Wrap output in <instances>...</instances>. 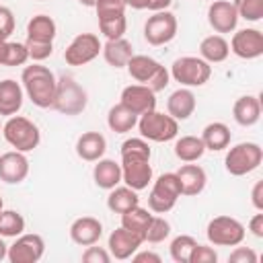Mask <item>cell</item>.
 Segmentation results:
<instances>
[{"instance_id":"6da1fadb","label":"cell","mask_w":263,"mask_h":263,"mask_svg":"<svg viewBox=\"0 0 263 263\" xmlns=\"http://www.w3.org/2000/svg\"><path fill=\"white\" fill-rule=\"evenodd\" d=\"M121 181L136 189L142 191L148 187L152 181V150L150 144L144 138H129L121 144Z\"/></svg>"},{"instance_id":"7a4b0ae2","label":"cell","mask_w":263,"mask_h":263,"mask_svg":"<svg viewBox=\"0 0 263 263\" xmlns=\"http://www.w3.org/2000/svg\"><path fill=\"white\" fill-rule=\"evenodd\" d=\"M21 82H23V90L27 92L29 101L35 107L47 109L53 105L58 78L53 76V72L47 66H41L39 62L27 66L21 74Z\"/></svg>"},{"instance_id":"3957f363","label":"cell","mask_w":263,"mask_h":263,"mask_svg":"<svg viewBox=\"0 0 263 263\" xmlns=\"http://www.w3.org/2000/svg\"><path fill=\"white\" fill-rule=\"evenodd\" d=\"M2 136L18 152H31L41 142L39 127L23 115H10L8 121L2 125Z\"/></svg>"},{"instance_id":"277c9868","label":"cell","mask_w":263,"mask_h":263,"mask_svg":"<svg viewBox=\"0 0 263 263\" xmlns=\"http://www.w3.org/2000/svg\"><path fill=\"white\" fill-rule=\"evenodd\" d=\"M138 129H140V136L148 142H171L177 138L179 134V121L175 117H171L168 113H160L156 109L144 113L138 117Z\"/></svg>"},{"instance_id":"5b68a950","label":"cell","mask_w":263,"mask_h":263,"mask_svg":"<svg viewBox=\"0 0 263 263\" xmlns=\"http://www.w3.org/2000/svg\"><path fill=\"white\" fill-rule=\"evenodd\" d=\"M171 78L175 82H179L181 86H203L210 76H212V66L197 58V55H183V58H177L171 66Z\"/></svg>"},{"instance_id":"8992f818","label":"cell","mask_w":263,"mask_h":263,"mask_svg":"<svg viewBox=\"0 0 263 263\" xmlns=\"http://www.w3.org/2000/svg\"><path fill=\"white\" fill-rule=\"evenodd\" d=\"M86 103H88L86 90L72 76H62L58 80L55 99H53L51 109L60 111L62 115H70L72 117V115H80L86 109Z\"/></svg>"},{"instance_id":"52a82bcc","label":"cell","mask_w":263,"mask_h":263,"mask_svg":"<svg viewBox=\"0 0 263 263\" xmlns=\"http://www.w3.org/2000/svg\"><path fill=\"white\" fill-rule=\"evenodd\" d=\"M181 197V183L177 173H162L148 193V208L154 214H166L175 208L177 199Z\"/></svg>"},{"instance_id":"ba28073f","label":"cell","mask_w":263,"mask_h":263,"mask_svg":"<svg viewBox=\"0 0 263 263\" xmlns=\"http://www.w3.org/2000/svg\"><path fill=\"white\" fill-rule=\"evenodd\" d=\"M261 160H263V150L257 142H240L226 152L224 166L232 177H242L259 168Z\"/></svg>"},{"instance_id":"9c48e42d","label":"cell","mask_w":263,"mask_h":263,"mask_svg":"<svg viewBox=\"0 0 263 263\" xmlns=\"http://www.w3.org/2000/svg\"><path fill=\"white\" fill-rule=\"evenodd\" d=\"M245 226L232 216H216L208 222L205 236L214 247H236L245 240Z\"/></svg>"},{"instance_id":"30bf717a","label":"cell","mask_w":263,"mask_h":263,"mask_svg":"<svg viewBox=\"0 0 263 263\" xmlns=\"http://www.w3.org/2000/svg\"><path fill=\"white\" fill-rule=\"evenodd\" d=\"M177 29H179L177 16L171 10H158L152 16H148L144 25V39L150 45L158 47V45L173 41L177 37Z\"/></svg>"},{"instance_id":"8fae6325","label":"cell","mask_w":263,"mask_h":263,"mask_svg":"<svg viewBox=\"0 0 263 263\" xmlns=\"http://www.w3.org/2000/svg\"><path fill=\"white\" fill-rule=\"evenodd\" d=\"M101 47L103 43L95 33H80L64 49V60L68 66H86L95 58H99Z\"/></svg>"},{"instance_id":"7c38bea8","label":"cell","mask_w":263,"mask_h":263,"mask_svg":"<svg viewBox=\"0 0 263 263\" xmlns=\"http://www.w3.org/2000/svg\"><path fill=\"white\" fill-rule=\"evenodd\" d=\"M45 253V240L41 234H18L8 247L6 259L10 263H37Z\"/></svg>"},{"instance_id":"4fadbf2b","label":"cell","mask_w":263,"mask_h":263,"mask_svg":"<svg viewBox=\"0 0 263 263\" xmlns=\"http://www.w3.org/2000/svg\"><path fill=\"white\" fill-rule=\"evenodd\" d=\"M230 51L240 60H257L263 55V33L255 27L240 29L230 39Z\"/></svg>"},{"instance_id":"5bb4252c","label":"cell","mask_w":263,"mask_h":263,"mask_svg":"<svg viewBox=\"0 0 263 263\" xmlns=\"http://www.w3.org/2000/svg\"><path fill=\"white\" fill-rule=\"evenodd\" d=\"M208 23L218 35L232 33L238 25V14L234 4L230 0H214L208 6Z\"/></svg>"},{"instance_id":"9a60e30c","label":"cell","mask_w":263,"mask_h":263,"mask_svg":"<svg viewBox=\"0 0 263 263\" xmlns=\"http://www.w3.org/2000/svg\"><path fill=\"white\" fill-rule=\"evenodd\" d=\"M121 105L134 111L138 117L156 109V92L150 90L146 84H129L121 90Z\"/></svg>"},{"instance_id":"2e32d148","label":"cell","mask_w":263,"mask_h":263,"mask_svg":"<svg viewBox=\"0 0 263 263\" xmlns=\"http://www.w3.org/2000/svg\"><path fill=\"white\" fill-rule=\"evenodd\" d=\"M144 238L123 226H119L117 230H113L109 234V240H107V247H109V253L113 259H132V255L142 247Z\"/></svg>"},{"instance_id":"e0dca14e","label":"cell","mask_w":263,"mask_h":263,"mask_svg":"<svg viewBox=\"0 0 263 263\" xmlns=\"http://www.w3.org/2000/svg\"><path fill=\"white\" fill-rule=\"evenodd\" d=\"M29 175V158L25 152L10 150L0 156V181L8 185H18Z\"/></svg>"},{"instance_id":"ac0fdd59","label":"cell","mask_w":263,"mask_h":263,"mask_svg":"<svg viewBox=\"0 0 263 263\" xmlns=\"http://www.w3.org/2000/svg\"><path fill=\"white\" fill-rule=\"evenodd\" d=\"M103 236V224L99 218L92 216H82L76 218L70 226V238L72 242L80 245V247H88V245H97Z\"/></svg>"},{"instance_id":"d6986e66","label":"cell","mask_w":263,"mask_h":263,"mask_svg":"<svg viewBox=\"0 0 263 263\" xmlns=\"http://www.w3.org/2000/svg\"><path fill=\"white\" fill-rule=\"evenodd\" d=\"M195 105H197L195 95H193V90L187 88V86H181V88L173 90V92L168 95V99H166V111H168V115L175 117L177 121L189 119V117L193 115V111H195Z\"/></svg>"},{"instance_id":"ffe728a7","label":"cell","mask_w":263,"mask_h":263,"mask_svg":"<svg viewBox=\"0 0 263 263\" xmlns=\"http://www.w3.org/2000/svg\"><path fill=\"white\" fill-rule=\"evenodd\" d=\"M23 99H25V90L16 80L12 78L0 80V115L4 117L16 115L23 107Z\"/></svg>"},{"instance_id":"44dd1931","label":"cell","mask_w":263,"mask_h":263,"mask_svg":"<svg viewBox=\"0 0 263 263\" xmlns=\"http://www.w3.org/2000/svg\"><path fill=\"white\" fill-rule=\"evenodd\" d=\"M177 177H179V183H181V195H199L203 189H205V183H208V175L205 171L199 166V164H183L179 171H177Z\"/></svg>"},{"instance_id":"7402d4cb","label":"cell","mask_w":263,"mask_h":263,"mask_svg":"<svg viewBox=\"0 0 263 263\" xmlns=\"http://www.w3.org/2000/svg\"><path fill=\"white\" fill-rule=\"evenodd\" d=\"M232 117L238 125L251 127L261 119V101L255 95H245L238 97L232 105Z\"/></svg>"},{"instance_id":"603a6c76","label":"cell","mask_w":263,"mask_h":263,"mask_svg":"<svg viewBox=\"0 0 263 263\" xmlns=\"http://www.w3.org/2000/svg\"><path fill=\"white\" fill-rule=\"evenodd\" d=\"M107 150V140L101 132H84L76 140V154L86 162H97Z\"/></svg>"},{"instance_id":"cb8c5ba5","label":"cell","mask_w":263,"mask_h":263,"mask_svg":"<svg viewBox=\"0 0 263 263\" xmlns=\"http://www.w3.org/2000/svg\"><path fill=\"white\" fill-rule=\"evenodd\" d=\"M92 179L99 189H113L121 183V164L111 158H99L92 168Z\"/></svg>"},{"instance_id":"d4e9b609","label":"cell","mask_w":263,"mask_h":263,"mask_svg":"<svg viewBox=\"0 0 263 263\" xmlns=\"http://www.w3.org/2000/svg\"><path fill=\"white\" fill-rule=\"evenodd\" d=\"M101 53L111 68H125V64L134 55L132 43L123 37L121 39H107V43H103V47H101Z\"/></svg>"},{"instance_id":"484cf974","label":"cell","mask_w":263,"mask_h":263,"mask_svg":"<svg viewBox=\"0 0 263 263\" xmlns=\"http://www.w3.org/2000/svg\"><path fill=\"white\" fill-rule=\"evenodd\" d=\"M230 55V45L222 35H208L199 43V58L208 64H220Z\"/></svg>"},{"instance_id":"4316f807","label":"cell","mask_w":263,"mask_h":263,"mask_svg":"<svg viewBox=\"0 0 263 263\" xmlns=\"http://www.w3.org/2000/svg\"><path fill=\"white\" fill-rule=\"evenodd\" d=\"M199 138H201L205 150L220 152V150H224V148L230 146V138H232V134H230V127H228L226 123H222V121H214V123H208V125L203 127V132H201Z\"/></svg>"},{"instance_id":"83f0119b","label":"cell","mask_w":263,"mask_h":263,"mask_svg":"<svg viewBox=\"0 0 263 263\" xmlns=\"http://www.w3.org/2000/svg\"><path fill=\"white\" fill-rule=\"evenodd\" d=\"M127 68V74L138 82V84H148V80L154 76V72L160 68V64L150 58V55H144V53H134L129 58V62L125 64Z\"/></svg>"},{"instance_id":"f1b7e54d","label":"cell","mask_w":263,"mask_h":263,"mask_svg":"<svg viewBox=\"0 0 263 263\" xmlns=\"http://www.w3.org/2000/svg\"><path fill=\"white\" fill-rule=\"evenodd\" d=\"M136 123H138V115L134 111H129L125 105H121V103L113 105L109 109V113H107V125L115 134H127V132H132L136 127Z\"/></svg>"},{"instance_id":"f546056e","label":"cell","mask_w":263,"mask_h":263,"mask_svg":"<svg viewBox=\"0 0 263 263\" xmlns=\"http://www.w3.org/2000/svg\"><path fill=\"white\" fill-rule=\"evenodd\" d=\"M140 203V197H138V191L123 185V187H113L109 189V195H107V208L115 214H123L127 210H132L134 205Z\"/></svg>"},{"instance_id":"4dcf8cb0","label":"cell","mask_w":263,"mask_h":263,"mask_svg":"<svg viewBox=\"0 0 263 263\" xmlns=\"http://www.w3.org/2000/svg\"><path fill=\"white\" fill-rule=\"evenodd\" d=\"M55 33H58L55 21L49 14H35L27 23V39H33V41H51L53 43Z\"/></svg>"},{"instance_id":"1f68e13d","label":"cell","mask_w":263,"mask_h":263,"mask_svg":"<svg viewBox=\"0 0 263 263\" xmlns=\"http://www.w3.org/2000/svg\"><path fill=\"white\" fill-rule=\"evenodd\" d=\"M205 146L197 136H181L175 142V156L183 162H195L203 156Z\"/></svg>"},{"instance_id":"d6a6232c","label":"cell","mask_w":263,"mask_h":263,"mask_svg":"<svg viewBox=\"0 0 263 263\" xmlns=\"http://www.w3.org/2000/svg\"><path fill=\"white\" fill-rule=\"evenodd\" d=\"M150 218H152V214L146 208H140V203H138L132 210L121 214V226L132 230V232H136V234H140L144 238V232H146V226H148Z\"/></svg>"},{"instance_id":"836d02e7","label":"cell","mask_w":263,"mask_h":263,"mask_svg":"<svg viewBox=\"0 0 263 263\" xmlns=\"http://www.w3.org/2000/svg\"><path fill=\"white\" fill-rule=\"evenodd\" d=\"M25 230V218L23 214L14 212V210H2L0 216V236L2 238H16L18 234H23Z\"/></svg>"},{"instance_id":"e575fe53","label":"cell","mask_w":263,"mask_h":263,"mask_svg":"<svg viewBox=\"0 0 263 263\" xmlns=\"http://www.w3.org/2000/svg\"><path fill=\"white\" fill-rule=\"evenodd\" d=\"M197 245V240L189 234H179L171 240V247H168V253H171V259L175 263H189V255L193 251V247Z\"/></svg>"},{"instance_id":"d590c367","label":"cell","mask_w":263,"mask_h":263,"mask_svg":"<svg viewBox=\"0 0 263 263\" xmlns=\"http://www.w3.org/2000/svg\"><path fill=\"white\" fill-rule=\"evenodd\" d=\"M99 29L107 39H121L127 31V18H125V14L99 18Z\"/></svg>"},{"instance_id":"8d00e7d4","label":"cell","mask_w":263,"mask_h":263,"mask_svg":"<svg viewBox=\"0 0 263 263\" xmlns=\"http://www.w3.org/2000/svg\"><path fill=\"white\" fill-rule=\"evenodd\" d=\"M168 234H171L168 220H164L162 216H152L144 232V242H162L164 238H168Z\"/></svg>"},{"instance_id":"74e56055","label":"cell","mask_w":263,"mask_h":263,"mask_svg":"<svg viewBox=\"0 0 263 263\" xmlns=\"http://www.w3.org/2000/svg\"><path fill=\"white\" fill-rule=\"evenodd\" d=\"M27 60H29V53H27L25 43L6 41V47H4V53H2L0 66H8V68H12V66H23Z\"/></svg>"},{"instance_id":"f35d334b","label":"cell","mask_w":263,"mask_h":263,"mask_svg":"<svg viewBox=\"0 0 263 263\" xmlns=\"http://www.w3.org/2000/svg\"><path fill=\"white\" fill-rule=\"evenodd\" d=\"M238 18L257 23L263 18V0H232Z\"/></svg>"},{"instance_id":"ab89813d","label":"cell","mask_w":263,"mask_h":263,"mask_svg":"<svg viewBox=\"0 0 263 263\" xmlns=\"http://www.w3.org/2000/svg\"><path fill=\"white\" fill-rule=\"evenodd\" d=\"M25 47H27L29 60H33V62H43V60H47L53 53V43L51 41H33V39H27L25 41Z\"/></svg>"},{"instance_id":"60d3db41","label":"cell","mask_w":263,"mask_h":263,"mask_svg":"<svg viewBox=\"0 0 263 263\" xmlns=\"http://www.w3.org/2000/svg\"><path fill=\"white\" fill-rule=\"evenodd\" d=\"M125 2L123 0H97L95 10L99 18H109V16H117V14H125Z\"/></svg>"},{"instance_id":"b9f144b4","label":"cell","mask_w":263,"mask_h":263,"mask_svg":"<svg viewBox=\"0 0 263 263\" xmlns=\"http://www.w3.org/2000/svg\"><path fill=\"white\" fill-rule=\"evenodd\" d=\"M218 261V253L208 247V245H195L191 255H189V263H216Z\"/></svg>"},{"instance_id":"7bdbcfd3","label":"cell","mask_w":263,"mask_h":263,"mask_svg":"<svg viewBox=\"0 0 263 263\" xmlns=\"http://www.w3.org/2000/svg\"><path fill=\"white\" fill-rule=\"evenodd\" d=\"M113 257L107 249L103 247H95V245H88L86 251L82 253V261L84 263H109Z\"/></svg>"},{"instance_id":"ee69618b","label":"cell","mask_w":263,"mask_h":263,"mask_svg":"<svg viewBox=\"0 0 263 263\" xmlns=\"http://www.w3.org/2000/svg\"><path fill=\"white\" fill-rule=\"evenodd\" d=\"M168 82H171V72L160 64V68L154 72V76L148 80V88L150 90H154V92H160V90H164L166 86H168Z\"/></svg>"},{"instance_id":"f6af8a7d","label":"cell","mask_w":263,"mask_h":263,"mask_svg":"<svg viewBox=\"0 0 263 263\" xmlns=\"http://www.w3.org/2000/svg\"><path fill=\"white\" fill-rule=\"evenodd\" d=\"M228 261L230 263H257V253L249 247H238L228 255Z\"/></svg>"},{"instance_id":"bcb514c9","label":"cell","mask_w":263,"mask_h":263,"mask_svg":"<svg viewBox=\"0 0 263 263\" xmlns=\"http://www.w3.org/2000/svg\"><path fill=\"white\" fill-rule=\"evenodd\" d=\"M14 31V14L8 6H0V33L10 37Z\"/></svg>"},{"instance_id":"7dc6e473","label":"cell","mask_w":263,"mask_h":263,"mask_svg":"<svg viewBox=\"0 0 263 263\" xmlns=\"http://www.w3.org/2000/svg\"><path fill=\"white\" fill-rule=\"evenodd\" d=\"M251 203L255 205L257 212L263 210V181H257L253 185V191H251Z\"/></svg>"},{"instance_id":"c3c4849f","label":"cell","mask_w":263,"mask_h":263,"mask_svg":"<svg viewBox=\"0 0 263 263\" xmlns=\"http://www.w3.org/2000/svg\"><path fill=\"white\" fill-rule=\"evenodd\" d=\"M249 230H251L253 236L263 238V214H255V216L249 220Z\"/></svg>"},{"instance_id":"681fc988","label":"cell","mask_w":263,"mask_h":263,"mask_svg":"<svg viewBox=\"0 0 263 263\" xmlns=\"http://www.w3.org/2000/svg\"><path fill=\"white\" fill-rule=\"evenodd\" d=\"M132 259H134L136 263H146V261H148V263H160V261H162L160 255H156V253H152V251H142V253L136 251V253L132 255Z\"/></svg>"},{"instance_id":"f907efd6","label":"cell","mask_w":263,"mask_h":263,"mask_svg":"<svg viewBox=\"0 0 263 263\" xmlns=\"http://www.w3.org/2000/svg\"><path fill=\"white\" fill-rule=\"evenodd\" d=\"M171 4H173V0H148V10H152V12L168 10Z\"/></svg>"},{"instance_id":"816d5d0a","label":"cell","mask_w":263,"mask_h":263,"mask_svg":"<svg viewBox=\"0 0 263 263\" xmlns=\"http://www.w3.org/2000/svg\"><path fill=\"white\" fill-rule=\"evenodd\" d=\"M125 6H132L136 10H144V8H148V0H125Z\"/></svg>"},{"instance_id":"f5cc1de1","label":"cell","mask_w":263,"mask_h":263,"mask_svg":"<svg viewBox=\"0 0 263 263\" xmlns=\"http://www.w3.org/2000/svg\"><path fill=\"white\" fill-rule=\"evenodd\" d=\"M6 255H8V245L2 240V236H0V261L2 259H6Z\"/></svg>"},{"instance_id":"db71d44e","label":"cell","mask_w":263,"mask_h":263,"mask_svg":"<svg viewBox=\"0 0 263 263\" xmlns=\"http://www.w3.org/2000/svg\"><path fill=\"white\" fill-rule=\"evenodd\" d=\"M6 41H8V37L0 33V62H2V53H4V47H6Z\"/></svg>"},{"instance_id":"11a10c76","label":"cell","mask_w":263,"mask_h":263,"mask_svg":"<svg viewBox=\"0 0 263 263\" xmlns=\"http://www.w3.org/2000/svg\"><path fill=\"white\" fill-rule=\"evenodd\" d=\"M82 6H86V8H95V4H97V0H78Z\"/></svg>"},{"instance_id":"9f6ffc18","label":"cell","mask_w":263,"mask_h":263,"mask_svg":"<svg viewBox=\"0 0 263 263\" xmlns=\"http://www.w3.org/2000/svg\"><path fill=\"white\" fill-rule=\"evenodd\" d=\"M2 210H4V201H2V197H0V216H2Z\"/></svg>"},{"instance_id":"6f0895ef","label":"cell","mask_w":263,"mask_h":263,"mask_svg":"<svg viewBox=\"0 0 263 263\" xmlns=\"http://www.w3.org/2000/svg\"><path fill=\"white\" fill-rule=\"evenodd\" d=\"M0 132H2V123H0Z\"/></svg>"},{"instance_id":"680465c9","label":"cell","mask_w":263,"mask_h":263,"mask_svg":"<svg viewBox=\"0 0 263 263\" xmlns=\"http://www.w3.org/2000/svg\"><path fill=\"white\" fill-rule=\"evenodd\" d=\"M123 2H125V0H123Z\"/></svg>"}]
</instances>
